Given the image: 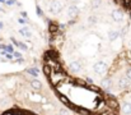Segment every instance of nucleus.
Instances as JSON below:
<instances>
[{"mask_svg":"<svg viewBox=\"0 0 131 115\" xmlns=\"http://www.w3.org/2000/svg\"><path fill=\"white\" fill-rule=\"evenodd\" d=\"M108 38H110V41H115L116 38H118V32H116V31H110V32H108Z\"/></svg>","mask_w":131,"mask_h":115,"instance_id":"nucleus-9","label":"nucleus"},{"mask_svg":"<svg viewBox=\"0 0 131 115\" xmlns=\"http://www.w3.org/2000/svg\"><path fill=\"white\" fill-rule=\"evenodd\" d=\"M94 18H95V17H90L89 22H90V23H94V22H95V19H94Z\"/></svg>","mask_w":131,"mask_h":115,"instance_id":"nucleus-19","label":"nucleus"},{"mask_svg":"<svg viewBox=\"0 0 131 115\" xmlns=\"http://www.w3.org/2000/svg\"><path fill=\"white\" fill-rule=\"evenodd\" d=\"M117 84H118V87H120V88H125V87L129 84V78H126V77H122V78H120Z\"/></svg>","mask_w":131,"mask_h":115,"instance_id":"nucleus-6","label":"nucleus"},{"mask_svg":"<svg viewBox=\"0 0 131 115\" xmlns=\"http://www.w3.org/2000/svg\"><path fill=\"white\" fill-rule=\"evenodd\" d=\"M99 5H101V0H92V8L97 9L99 8Z\"/></svg>","mask_w":131,"mask_h":115,"instance_id":"nucleus-13","label":"nucleus"},{"mask_svg":"<svg viewBox=\"0 0 131 115\" xmlns=\"http://www.w3.org/2000/svg\"><path fill=\"white\" fill-rule=\"evenodd\" d=\"M102 86H103L106 90H110V87L112 86V81H111V79H103V82H102Z\"/></svg>","mask_w":131,"mask_h":115,"instance_id":"nucleus-11","label":"nucleus"},{"mask_svg":"<svg viewBox=\"0 0 131 115\" xmlns=\"http://www.w3.org/2000/svg\"><path fill=\"white\" fill-rule=\"evenodd\" d=\"M78 13H79V9H78V6H77V5H70V6L68 8V15H69L70 18L77 17V15H78Z\"/></svg>","mask_w":131,"mask_h":115,"instance_id":"nucleus-4","label":"nucleus"},{"mask_svg":"<svg viewBox=\"0 0 131 115\" xmlns=\"http://www.w3.org/2000/svg\"><path fill=\"white\" fill-rule=\"evenodd\" d=\"M69 67H70V69H71L73 72H80V70H82V63L78 61V60L71 61Z\"/></svg>","mask_w":131,"mask_h":115,"instance_id":"nucleus-5","label":"nucleus"},{"mask_svg":"<svg viewBox=\"0 0 131 115\" xmlns=\"http://www.w3.org/2000/svg\"><path fill=\"white\" fill-rule=\"evenodd\" d=\"M61 10H62V5H61L60 1L53 0V1L50 4V12H51L52 14H59V13H61Z\"/></svg>","mask_w":131,"mask_h":115,"instance_id":"nucleus-2","label":"nucleus"},{"mask_svg":"<svg viewBox=\"0 0 131 115\" xmlns=\"http://www.w3.org/2000/svg\"><path fill=\"white\" fill-rule=\"evenodd\" d=\"M93 69H94V72H95L97 74L103 76V74H106V72H107L108 68H107V64H106V63H103V61H97V63L94 64Z\"/></svg>","mask_w":131,"mask_h":115,"instance_id":"nucleus-1","label":"nucleus"},{"mask_svg":"<svg viewBox=\"0 0 131 115\" xmlns=\"http://www.w3.org/2000/svg\"><path fill=\"white\" fill-rule=\"evenodd\" d=\"M69 110L68 109H65V108H62V109H60L59 110V115H69Z\"/></svg>","mask_w":131,"mask_h":115,"instance_id":"nucleus-14","label":"nucleus"},{"mask_svg":"<svg viewBox=\"0 0 131 115\" xmlns=\"http://www.w3.org/2000/svg\"><path fill=\"white\" fill-rule=\"evenodd\" d=\"M5 3H6V4H8V5H13V4H14V3H15V0H8V1H6V0H5Z\"/></svg>","mask_w":131,"mask_h":115,"instance_id":"nucleus-17","label":"nucleus"},{"mask_svg":"<svg viewBox=\"0 0 131 115\" xmlns=\"http://www.w3.org/2000/svg\"><path fill=\"white\" fill-rule=\"evenodd\" d=\"M0 10H3V9H1V8H0Z\"/></svg>","mask_w":131,"mask_h":115,"instance_id":"nucleus-25","label":"nucleus"},{"mask_svg":"<svg viewBox=\"0 0 131 115\" xmlns=\"http://www.w3.org/2000/svg\"><path fill=\"white\" fill-rule=\"evenodd\" d=\"M75 1H77V0H75Z\"/></svg>","mask_w":131,"mask_h":115,"instance_id":"nucleus-26","label":"nucleus"},{"mask_svg":"<svg viewBox=\"0 0 131 115\" xmlns=\"http://www.w3.org/2000/svg\"><path fill=\"white\" fill-rule=\"evenodd\" d=\"M87 82H88V83H90V84H92V83H93V79H92V78H87Z\"/></svg>","mask_w":131,"mask_h":115,"instance_id":"nucleus-21","label":"nucleus"},{"mask_svg":"<svg viewBox=\"0 0 131 115\" xmlns=\"http://www.w3.org/2000/svg\"><path fill=\"white\" fill-rule=\"evenodd\" d=\"M36 12H37V14H38V15H42V10H41V8H38V6H37Z\"/></svg>","mask_w":131,"mask_h":115,"instance_id":"nucleus-18","label":"nucleus"},{"mask_svg":"<svg viewBox=\"0 0 131 115\" xmlns=\"http://www.w3.org/2000/svg\"><path fill=\"white\" fill-rule=\"evenodd\" d=\"M112 18L115 22H122L124 21V12L120 9H115L112 12Z\"/></svg>","mask_w":131,"mask_h":115,"instance_id":"nucleus-3","label":"nucleus"},{"mask_svg":"<svg viewBox=\"0 0 131 115\" xmlns=\"http://www.w3.org/2000/svg\"><path fill=\"white\" fill-rule=\"evenodd\" d=\"M0 3H5V0H0Z\"/></svg>","mask_w":131,"mask_h":115,"instance_id":"nucleus-23","label":"nucleus"},{"mask_svg":"<svg viewBox=\"0 0 131 115\" xmlns=\"http://www.w3.org/2000/svg\"><path fill=\"white\" fill-rule=\"evenodd\" d=\"M126 76H127L129 79H131V68H129V69L126 70Z\"/></svg>","mask_w":131,"mask_h":115,"instance_id":"nucleus-16","label":"nucleus"},{"mask_svg":"<svg viewBox=\"0 0 131 115\" xmlns=\"http://www.w3.org/2000/svg\"><path fill=\"white\" fill-rule=\"evenodd\" d=\"M5 56H6L8 59H12V55H10V54H6V52H5Z\"/></svg>","mask_w":131,"mask_h":115,"instance_id":"nucleus-22","label":"nucleus"},{"mask_svg":"<svg viewBox=\"0 0 131 115\" xmlns=\"http://www.w3.org/2000/svg\"><path fill=\"white\" fill-rule=\"evenodd\" d=\"M122 111H124V114L131 115V104H130V102L124 104V106H122Z\"/></svg>","mask_w":131,"mask_h":115,"instance_id":"nucleus-7","label":"nucleus"},{"mask_svg":"<svg viewBox=\"0 0 131 115\" xmlns=\"http://www.w3.org/2000/svg\"><path fill=\"white\" fill-rule=\"evenodd\" d=\"M19 33L23 35V36H26V37H31V32H29V30H28L27 27L20 28V30H19Z\"/></svg>","mask_w":131,"mask_h":115,"instance_id":"nucleus-10","label":"nucleus"},{"mask_svg":"<svg viewBox=\"0 0 131 115\" xmlns=\"http://www.w3.org/2000/svg\"><path fill=\"white\" fill-rule=\"evenodd\" d=\"M5 50H8L9 52H13V46H12V45H8V46L5 47Z\"/></svg>","mask_w":131,"mask_h":115,"instance_id":"nucleus-15","label":"nucleus"},{"mask_svg":"<svg viewBox=\"0 0 131 115\" xmlns=\"http://www.w3.org/2000/svg\"><path fill=\"white\" fill-rule=\"evenodd\" d=\"M29 74H32V76H35V77H37L38 74H40V70L37 69V68H31V69H28L27 70Z\"/></svg>","mask_w":131,"mask_h":115,"instance_id":"nucleus-12","label":"nucleus"},{"mask_svg":"<svg viewBox=\"0 0 131 115\" xmlns=\"http://www.w3.org/2000/svg\"><path fill=\"white\" fill-rule=\"evenodd\" d=\"M31 84H32V87H33L35 90H41V88H42V83H41L38 79H33Z\"/></svg>","mask_w":131,"mask_h":115,"instance_id":"nucleus-8","label":"nucleus"},{"mask_svg":"<svg viewBox=\"0 0 131 115\" xmlns=\"http://www.w3.org/2000/svg\"><path fill=\"white\" fill-rule=\"evenodd\" d=\"M1 27H3V23H0V30H1Z\"/></svg>","mask_w":131,"mask_h":115,"instance_id":"nucleus-24","label":"nucleus"},{"mask_svg":"<svg viewBox=\"0 0 131 115\" xmlns=\"http://www.w3.org/2000/svg\"><path fill=\"white\" fill-rule=\"evenodd\" d=\"M61 100H62L64 102H69V101H68V99H66L65 96H61Z\"/></svg>","mask_w":131,"mask_h":115,"instance_id":"nucleus-20","label":"nucleus"}]
</instances>
